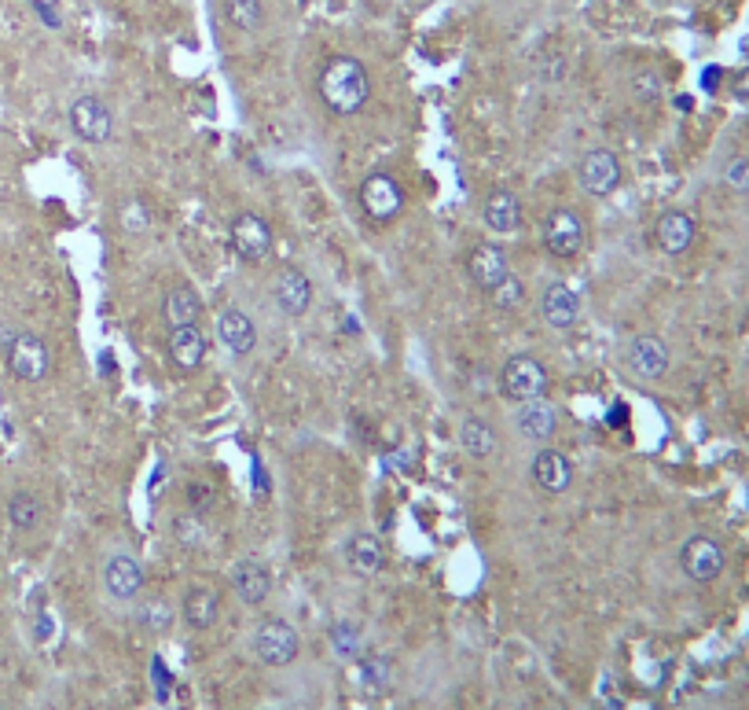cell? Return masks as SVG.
Masks as SVG:
<instances>
[{
	"mask_svg": "<svg viewBox=\"0 0 749 710\" xmlns=\"http://www.w3.org/2000/svg\"><path fill=\"white\" fill-rule=\"evenodd\" d=\"M320 100L324 107L334 114H356L367 107L372 100V78H367V66L353 55H334V60L324 63V71L316 78Z\"/></svg>",
	"mask_w": 749,
	"mask_h": 710,
	"instance_id": "obj_1",
	"label": "cell"
},
{
	"mask_svg": "<svg viewBox=\"0 0 749 710\" xmlns=\"http://www.w3.org/2000/svg\"><path fill=\"white\" fill-rule=\"evenodd\" d=\"M0 347H4V364L8 372L15 375L22 383H41L44 375L52 369V350L44 336L38 331H8L4 339H0Z\"/></svg>",
	"mask_w": 749,
	"mask_h": 710,
	"instance_id": "obj_2",
	"label": "cell"
},
{
	"mask_svg": "<svg viewBox=\"0 0 749 710\" xmlns=\"http://www.w3.org/2000/svg\"><path fill=\"white\" fill-rule=\"evenodd\" d=\"M302 651V637L291 622L283 618H264V622L253 629V656H258L264 667H291Z\"/></svg>",
	"mask_w": 749,
	"mask_h": 710,
	"instance_id": "obj_3",
	"label": "cell"
},
{
	"mask_svg": "<svg viewBox=\"0 0 749 710\" xmlns=\"http://www.w3.org/2000/svg\"><path fill=\"white\" fill-rule=\"evenodd\" d=\"M548 369L540 364L537 358H529V353H518L503 364L500 372V391L503 398H511V402H537V398L548 394Z\"/></svg>",
	"mask_w": 749,
	"mask_h": 710,
	"instance_id": "obj_4",
	"label": "cell"
},
{
	"mask_svg": "<svg viewBox=\"0 0 749 710\" xmlns=\"http://www.w3.org/2000/svg\"><path fill=\"white\" fill-rule=\"evenodd\" d=\"M724 564H728V556H724V545L717 542V537H709V534L687 537L684 548H679V567H684V575L690 582H698V586H709V582H717L724 575Z\"/></svg>",
	"mask_w": 749,
	"mask_h": 710,
	"instance_id": "obj_5",
	"label": "cell"
},
{
	"mask_svg": "<svg viewBox=\"0 0 749 710\" xmlns=\"http://www.w3.org/2000/svg\"><path fill=\"white\" fill-rule=\"evenodd\" d=\"M66 119H71V130L77 141L85 144H107L114 136V111L107 107V100L103 96H77L71 103V111H66Z\"/></svg>",
	"mask_w": 749,
	"mask_h": 710,
	"instance_id": "obj_6",
	"label": "cell"
},
{
	"mask_svg": "<svg viewBox=\"0 0 749 710\" xmlns=\"http://www.w3.org/2000/svg\"><path fill=\"white\" fill-rule=\"evenodd\" d=\"M584 239H587V228L581 222V214L570 210V206H555V210L544 217V247L555 258H578L584 250Z\"/></svg>",
	"mask_w": 749,
	"mask_h": 710,
	"instance_id": "obj_7",
	"label": "cell"
},
{
	"mask_svg": "<svg viewBox=\"0 0 749 710\" xmlns=\"http://www.w3.org/2000/svg\"><path fill=\"white\" fill-rule=\"evenodd\" d=\"M361 206L372 222L389 225L400 210H405V188H400L397 177H389V174H367L361 185Z\"/></svg>",
	"mask_w": 749,
	"mask_h": 710,
	"instance_id": "obj_8",
	"label": "cell"
},
{
	"mask_svg": "<svg viewBox=\"0 0 749 710\" xmlns=\"http://www.w3.org/2000/svg\"><path fill=\"white\" fill-rule=\"evenodd\" d=\"M228 239H232V250L250 266H258L272 255V228L264 217L258 214H239L232 228H228Z\"/></svg>",
	"mask_w": 749,
	"mask_h": 710,
	"instance_id": "obj_9",
	"label": "cell"
},
{
	"mask_svg": "<svg viewBox=\"0 0 749 710\" xmlns=\"http://www.w3.org/2000/svg\"><path fill=\"white\" fill-rule=\"evenodd\" d=\"M578 177L587 196H610V192H617L621 185V158L610 152V147H595V152H587L581 158Z\"/></svg>",
	"mask_w": 749,
	"mask_h": 710,
	"instance_id": "obj_10",
	"label": "cell"
},
{
	"mask_svg": "<svg viewBox=\"0 0 749 710\" xmlns=\"http://www.w3.org/2000/svg\"><path fill=\"white\" fill-rule=\"evenodd\" d=\"M272 302L283 317H305L313 306V284L302 269H280L272 280Z\"/></svg>",
	"mask_w": 749,
	"mask_h": 710,
	"instance_id": "obj_11",
	"label": "cell"
},
{
	"mask_svg": "<svg viewBox=\"0 0 749 710\" xmlns=\"http://www.w3.org/2000/svg\"><path fill=\"white\" fill-rule=\"evenodd\" d=\"M625 364L636 380H662L668 369V347L658 336H636L625 347Z\"/></svg>",
	"mask_w": 749,
	"mask_h": 710,
	"instance_id": "obj_12",
	"label": "cell"
},
{
	"mask_svg": "<svg viewBox=\"0 0 749 710\" xmlns=\"http://www.w3.org/2000/svg\"><path fill=\"white\" fill-rule=\"evenodd\" d=\"M103 589H107L111 597L122 600V604L141 597V589H144V567H141V559H133V556H125V553L111 556L107 564H103Z\"/></svg>",
	"mask_w": 749,
	"mask_h": 710,
	"instance_id": "obj_13",
	"label": "cell"
},
{
	"mask_svg": "<svg viewBox=\"0 0 749 710\" xmlns=\"http://www.w3.org/2000/svg\"><path fill=\"white\" fill-rule=\"evenodd\" d=\"M206 350H210V342H206L199 325H184L169 331V361L177 364L180 372H199L206 361Z\"/></svg>",
	"mask_w": 749,
	"mask_h": 710,
	"instance_id": "obj_14",
	"label": "cell"
},
{
	"mask_svg": "<svg viewBox=\"0 0 749 710\" xmlns=\"http://www.w3.org/2000/svg\"><path fill=\"white\" fill-rule=\"evenodd\" d=\"M698 228H695V217L684 214V210H665L658 217V225H654V244L665 255H684L695 244Z\"/></svg>",
	"mask_w": 749,
	"mask_h": 710,
	"instance_id": "obj_15",
	"label": "cell"
},
{
	"mask_svg": "<svg viewBox=\"0 0 749 710\" xmlns=\"http://www.w3.org/2000/svg\"><path fill=\"white\" fill-rule=\"evenodd\" d=\"M217 339H221V347L228 353L247 358V353H253V347H258V328H253V320L243 309H225V313L217 317Z\"/></svg>",
	"mask_w": 749,
	"mask_h": 710,
	"instance_id": "obj_16",
	"label": "cell"
},
{
	"mask_svg": "<svg viewBox=\"0 0 749 710\" xmlns=\"http://www.w3.org/2000/svg\"><path fill=\"white\" fill-rule=\"evenodd\" d=\"M232 589L239 593V600L250 604V608H258V604L269 600L272 593V570L261 564V559H239L236 570H232Z\"/></svg>",
	"mask_w": 749,
	"mask_h": 710,
	"instance_id": "obj_17",
	"label": "cell"
},
{
	"mask_svg": "<svg viewBox=\"0 0 749 710\" xmlns=\"http://www.w3.org/2000/svg\"><path fill=\"white\" fill-rule=\"evenodd\" d=\"M533 483L537 490H544V494H566L570 483H573V464L566 461V453L559 450H540L533 456Z\"/></svg>",
	"mask_w": 749,
	"mask_h": 710,
	"instance_id": "obj_18",
	"label": "cell"
},
{
	"mask_svg": "<svg viewBox=\"0 0 749 710\" xmlns=\"http://www.w3.org/2000/svg\"><path fill=\"white\" fill-rule=\"evenodd\" d=\"M467 272H470V280H475L481 291H492L507 277V272H511V266H507V255L500 247L478 244L475 250H470V258H467Z\"/></svg>",
	"mask_w": 749,
	"mask_h": 710,
	"instance_id": "obj_19",
	"label": "cell"
},
{
	"mask_svg": "<svg viewBox=\"0 0 749 710\" xmlns=\"http://www.w3.org/2000/svg\"><path fill=\"white\" fill-rule=\"evenodd\" d=\"M540 317H544V325L551 328H573L581 317V299L566 284H551V288H544V295H540Z\"/></svg>",
	"mask_w": 749,
	"mask_h": 710,
	"instance_id": "obj_20",
	"label": "cell"
},
{
	"mask_svg": "<svg viewBox=\"0 0 749 710\" xmlns=\"http://www.w3.org/2000/svg\"><path fill=\"white\" fill-rule=\"evenodd\" d=\"M514 428L526 434V439L533 442H548L551 434L559 431V412L544 398H537V402H522V409L514 412Z\"/></svg>",
	"mask_w": 749,
	"mask_h": 710,
	"instance_id": "obj_21",
	"label": "cell"
},
{
	"mask_svg": "<svg viewBox=\"0 0 749 710\" xmlns=\"http://www.w3.org/2000/svg\"><path fill=\"white\" fill-rule=\"evenodd\" d=\"M345 564H350L353 575L375 578L378 570L386 567V548L375 534H356L353 542L345 545Z\"/></svg>",
	"mask_w": 749,
	"mask_h": 710,
	"instance_id": "obj_22",
	"label": "cell"
},
{
	"mask_svg": "<svg viewBox=\"0 0 749 710\" xmlns=\"http://www.w3.org/2000/svg\"><path fill=\"white\" fill-rule=\"evenodd\" d=\"M180 615L191 629H210L217 622V615H221V593L210 586H191L184 593Z\"/></svg>",
	"mask_w": 749,
	"mask_h": 710,
	"instance_id": "obj_23",
	"label": "cell"
},
{
	"mask_svg": "<svg viewBox=\"0 0 749 710\" xmlns=\"http://www.w3.org/2000/svg\"><path fill=\"white\" fill-rule=\"evenodd\" d=\"M481 217H486V225L492 228V233L511 236L514 228L522 225V203H518V196L511 188H500L486 199V206H481Z\"/></svg>",
	"mask_w": 749,
	"mask_h": 710,
	"instance_id": "obj_24",
	"label": "cell"
},
{
	"mask_svg": "<svg viewBox=\"0 0 749 710\" xmlns=\"http://www.w3.org/2000/svg\"><path fill=\"white\" fill-rule=\"evenodd\" d=\"M163 317L169 328H184V325H199L202 317V299L191 284H177V288L166 291L163 299Z\"/></svg>",
	"mask_w": 749,
	"mask_h": 710,
	"instance_id": "obj_25",
	"label": "cell"
},
{
	"mask_svg": "<svg viewBox=\"0 0 749 710\" xmlns=\"http://www.w3.org/2000/svg\"><path fill=\"white\" fill-rule=\"evenodd\" d=\"M41 519H44V505L33 490H15V494L8 497V523L15 526L19 534L38 531Z\"/></svg>",
	"mask_w": 749,
	"mask_h": 710,
	"instance_id": "obj_26",
	"label": "cell"
},
{
	"mask_svg": "<svg viewBox=\"0 0 749 710\" xmlns=\"http://www.w3.org/2000/svg\"><path fill=\"white\" fill-rule=\"evenodd\" d=\"M459 442H464V450L470 456H489L492 450H497V431H492V423H486L481 416H467L464 423H459Z\"/></svg>",
	"mask_w": 749,
	"mask_h": 710,
	"instance_id": "obj_27",
	"label": "cell"
},
{
	"mask_svg": "<svg viewBox=\"0 0 749 710\" xmlns=\"http://www.w3.org/2000/svg\"><path fill=\"white\" fill-rule=\"evenodd\" d=\"M225 16L236 30L253 33V30H261L264 8H261V0H225Z\"/></svg>",
	"mask_w": 749,
	"mask_h": 710,
	"instance_id": "obj_28",
	"label": "cell"
},
{
	"mask_svg": "<svg viewBox=\"0 0 749 710\" xmlns=\"http://www.w3.org/2000/svg\"><path fill=\"white\" fill-rule=\"evenodd\" d=\"M136 622H141V629H147V634H169L173 626V608L163 600V597H152L141 604V615H136Z\"/></svg>",
	"mask_w": 749,
	"mask_h": 710,
	"instance_id": "obj_29",
	"label": "cell"
},
{
	"mask_svg": "<svg viewBox=\"0 0 749 710\" xmlns=\"http://www.w3.org/2000/svg\"><path fill=\"white\" fill-rule=\"evenodd\" d=\"M173 537L184 545V548H199L206 542V523L199 512H180L177 519H173Z\"/></svg>",
	"mask_w": 749,
	"mask_h": 710,
	"instance_id": "obj_30",
	"label": "cell"
},
{
	"mask_svg": "<svg viewBox=\"0 0 749 710\" xmlns=\"http://www.w3.org/2000/svg\"><path fill=\"white\" fill-rule=\"evenodd\" d=\"M489 295V302L497 306V309H503V313H511V309H518L526 302V284L514 277V272H507V277L497 284L492 291H486Z\"/></svg>",
	"mask_w": 749,
	"mask_h": 710,
	"instance_id": "obj_31",
	"label": "cell"
},
{
	"mask_svg": "<svg viewBox=\"0 0 749 710\" xmlns=\"http://www.w3.org/2000/svg\"><path fill=\"white\" fill-rule=\"evenodd\" d=\"M118 217H122L125 233H133V236L136 233H147V228H152V210H147V203H141V199H125Z\"/></svg>",
	"mask_w": 749,
	"mask_h": 710,
	"instance_id": "obj_32",
	"label": "cell"
},
{
	"mask_svg": "<svg viewBox=\"0 0 749 710\" xmlns=\"http://www.w3.org/2000/svg\"><path fill=\"white\" fill-rule=\"evenodd\" d=\"M331 645L342 659H353L361 651V626L356 622H339L331 629Z\"/></svg>",
	"mask_w": 749,
	"mask_h": 710,
	"instance_id": "obj_33",
	"label": "cell"
},
{
	"mask_svg": "<svg viewBox=\"0 0 749 710\" xmlns=\"http://www.w3.org/2000/svg\"><path fill=\"white\" fill-rule=\"evenodd\" d=\"M389 678H394V667H389V659H367V662H364V681H367V689L383 692V689H389Z\"/></svg>",
	"mask_w": 749,
	"mask_h": 710,
	"instance_id": "obj_34",
	"label": "cell"
},
{
	"mask_svg": "<svg viewBox=\"0 0 749 710\" xmlns=\"http://www.w3.org/2000/svg\"><path fill=\"white\" fill-rule=\"evenodd\" d=\"M724 181H728V188L735 192H749V158L746 155L731 158L728 169H724Z\"/></svg>",
	"mask_w": 749,
	"mask_h": 710,
	"instance_id": "obj_35",
	"label": "cell"
},
{
	"mask_svg": "<svg viewBox=\"0 0 749 710\" xmlns=\"http://www.w3.org/2000/svg\"><path fill=\"white\" fill-rule=\"evenodd\" d=\"M188 505H191V512H199V515H202L206 508L214 505V490H210V486H202V483H199V486H188Z\"/></svg>",
	"mask_w": 749,
	"mask_h": 710,
	"instance_id": "obj_36",
	"label": "cell"
},
{
	"mask_svg": "<svg viewBox=\"0 0 749 710\" xmlns=\"http://www.w3.org/2000/svg\"><path fill=\"white\" fill-rule=\"evenodd\" d=\"M0 710H4V707H0Z\"/></svg>",
	"mask_w": 749,
	"mask_h": 710,
	"instance_id": "obj_37",
	"label": "cell"
}]
</instances>
